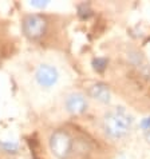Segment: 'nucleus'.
I'll return each instance as SVG.
<instances>
[{
  "label": "nucleus",
  "mask_w": 150,
  "mask_h": 159,
  "mask_svg": "<svg viewBox=\"0 0 150 159\" xmlns=\"http://www.w3.org/2000/svg\"><path fill=\"white\" fill-rule=\"evenodd\" d=\"M50 147L59 159H67L73 150V138L67 131L56 130L50 138Z\"/></svg>",
  "instance_id": "2"
},
{
  "label": "nucleus",
  "mask_w": 150,
  "mask_h": 159,
  "mask_svg": "<svg viewBox=\"0 0 150 159\" xmlns=\"http://www.w3.org/2000/svg\"><path fill=\"white\" fill-rule=\"evenodd\" d=\"M78 11H79V16H81L82 19H87V17L91 15V10L89 8V6H86V4H82V6H79Z\"/></svg>",
  "instance_id": "8"
},
{
  "label": "nucleus",
  "mask_w": 150,
  "mask_h": 159,
  "mask_svg": "<svg viewBox=\"0 0 150 159\" xmlns=\"http://www.w3.org/2000/svg\"><path fill=\"white\" fill-rule=\"evenodd\" d=\"M133 119L125 111V108H114L105 115L103 129L110 138L118 139L125 136L131 127Z\"/></svg>",
  "instance_id": "1"
},
{
  "label": "nucleus",
  "mask_w": 150,
  "mask_h": 159,
  "mask_svg": "<svg viewBox=\"0 0 150 159\" xmlns=\"http://www.w3.org/2000/svg\"><path fill=\"white\" fill-rule=\"evenodd\" d=\"M89 92L92 98L102 102V103H109L110 102V91L107 86L103 84V83H96V84L90 87Z\"/></svg>",
  "instance_id": "6"
},
{
  "label": "nucleus",
  "mask_w": 150,
  "mask_h": 159,
  "mask_svg": "<svg viewBox=\"0 0 150 159\" xmlns=\"http://www.w3.org/2000/svg\"><path fill=\"white\" fill-rule=\"evenodd\" d=\"M148 139H149V142H150V130L148 131Z\"/></svg>",
  "instance_id": "12"
},
{
  "label": "nucleus",
  "mask_w": 150,
  "mask_h": 159,
  "mask_svg": "<svg viewBox=\"0 0 150 159\" xmlns=\"http://www.w3.org/2000/svg\"><path fill=\"white\" fill-rule=\"evenodd\" d=\"M47 31V20L40 15H27L23 19V32L27 38L36 40Z\"/></svg>",
  "instance_id": "3"
},
{
  "label": "nucleus",
  "mask_w": 150,
  "mask_h": 159,
  "mask_svg": "<svg viewBox=\"0 0 150 159\" xmlns=\"http://www.w3.org/2000/svg\"><path fill=\"white\" fill-rule=\"evenodd\" d=\"M92 66H94V68L98 72H102V71H105L106 66H107V60L105 58H96V59L92 60Z\"/></svg>",
  "instance_id": "7"
},
{
  "label": "nucleus",
  "mask_w": 150,
  "mask_h": 159,
  "mask_svg": "<svg viewBox=\"0 0 150 159\" xmlns=\"http://www.w3.org/2000/svg\"><path fill=\"white\" fill-rule=\"evenodd\" d=\"M58 78L59 74L56 71V68L50 64H40L35 72V79H36L38 84L45 88L52 87L58 82Z\"/></svg>",
  "instance_id": "4"
},
{
  "label": "nucleus",
  "mask_w": 150,
  "mask_h": 159,
  "mask_svg": "<svg viewBox=\"0 0 150 159\" xmlns=\"http://www.w3.org/2000/svg\"><path fill=\"white\" fill-rule=\"evenodd\" d=\"M141 127H142V130L149 131L150 130V118H145L141 122Z\"/></svg>",
  "instance_id": "10"
},
{
  "label": "nucleus",
  "mask_w": 150,
  "mask_h": 159,
  "mask_svg": "<svg viewBox=\"0 0 150 159\" xmlns=\"http://www.w3.org/2000/svg\"><path fill=\"white\" fill-rule=\"evenodd\" d=\"M34 7H38V8H43L47 6V2H42V0H36V2H31Z\"/></svg>",
  "instance_id": "11"
},
{
  "label": "nucleus",
  "mask_w": 150,
  "mask_h": 159,
  "mask_svg": "<svg viewBox=\"0 0 150 159\" xmlns=\"http://www.w3.org/2000/svg\"><path fill=\"white\" fill-rule=\"evenodd\" d=\"M6 152H16L17 151V144L16 143H2L0 144Z\"/></svg>",
  "instance_id": "9"
},
{
  "label": "nucleus",
  "mask_w": 150,
  "mask_h": 159,
  "mask_svg": "<svg viewBox=\"0 0 150 159\" xmlns=\"http://www.w3.org/2000/svg\"><path fill=\"white\" fill-rule=\"evenodd\" d=\"M66 108L68 112L71 114H82L86 111L87 108V100L85 98V95L82 94H71L66 100Z\"/></svg>",
  "instance_id": "5"
}]
</instances>
